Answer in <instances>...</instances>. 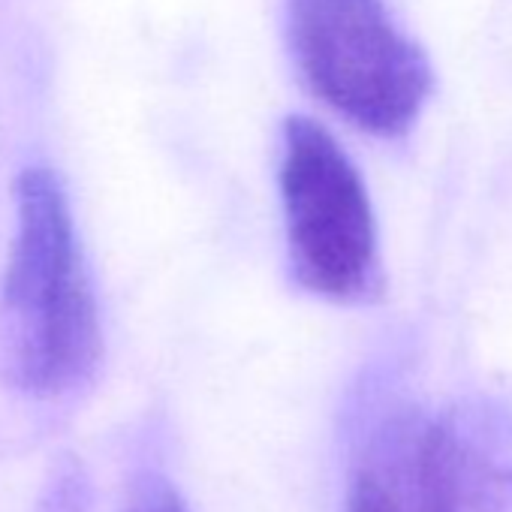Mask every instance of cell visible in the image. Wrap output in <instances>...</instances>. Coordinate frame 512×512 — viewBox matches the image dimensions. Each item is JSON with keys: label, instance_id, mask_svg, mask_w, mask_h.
I'll use <instances>...</instances> for the list:
<instances>
[{"label": "cell", "instance_id": "1", "mask_svg": "<svg viewBox=\"0 0 512 512\" xmlns=\"http://www.w3.org/2000/svg\"><path fill=\"white\" fill-rule=\"evenodd\" d=\"M0 350L16 389L58 398L88 383L103 329L67 193L52 169H25L16 187V238L0 296Z\"/></svg>", "mask_w": 512, "mask_h": 512}, {"label": "cell", "instance_id": "2", "mask_svg": "<svg viewBox=\"0 0 512 512\" xmlns=\"http://www.w3.org/2000/svg\"><path fill=\"white\" fill-rule=\"evenodd\" d=\"M299 73L338 115L374 136H404L428 94L431 67L383 0H287Z\"/></svg>", "mask_w": 512, "mask_h": 512}, {"label": "cell", "instance_id": "3", "mask_svg": "<svg viewBox=\"0 0 512 512\" xmlns=\"http://www.w3.org/2000/svg\"><path fill=\"white\" fill-rule=\"evenodd\" d=\"M281 199L296 281L329 302L380 293L377 223L365 181L344 148L311 118H290L281 136Z\"/></svg>", "mask_w": 512, "mask_h": 512}, {"label": "cell", "instance_id": "4", "mask_svg": "<svg viewBox=\"0 0 512 512\" xmlns=\"http://www.w3.org/2000/svg\"><path fill=\"white\" fill-rule=\"evenodd\" d=\"M479 413L449 410L410 422V470L419 512H509L512 467Z\"/></svg>", "mask_w": 512, "mask_h": 512}, {"label": "cell", "instance_id": "5", "mask_svg": "<svg viewBox=\"0 0 512 512\" xmlns=\"http://www.w3.org/2000/svg\"><path fill=\"white\" fill-rule=\"evenodd\" d=\"M347 512H419L410 470V422H392L356 470Z\"/></svg>", "mask_w": 512, "mask_h": 512}, {"label": "cell", "instance_id": "6", "mask_svg": "<svg viewBox=\"0 0 512 512\" xmlns=\"http://www.w3.org/2000/svg\"><path fill=\"white\" fill-rule=\"evenodd\" d=\"M130 512H187V506L181 503V497L169 488L154 491L151 497H145L139 506H133Z\"/></svg>", "mask_w": 512, "mask_h": 512}]
</instances>
